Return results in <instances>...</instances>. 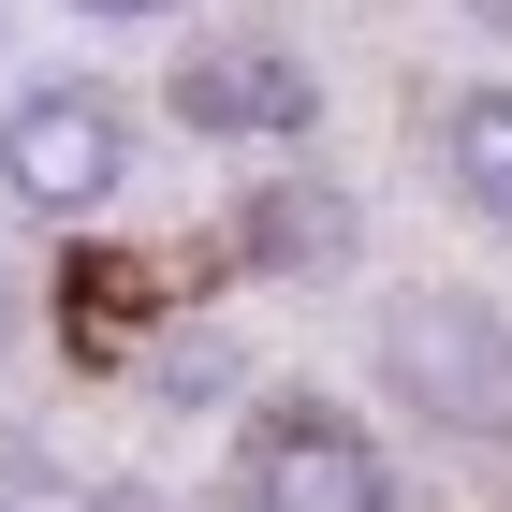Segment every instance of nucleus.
Returning a JSON list of instances; mask_svg holds the SVG:
<instances>
[{"label": "nucleus", "mask_w": 512, "mask_h": 512, "mask_svg": "<svg viewBox=\"0 0 512 512\" xmlns=\"http://www.w3.org/2000/svg\"><path fill=\"white\" fill-rule=\"evenodd\" d=\"M74 512H161V498H147V483H88Z\"/></svg>", "instance_id": "nucleus-7"}, {"label": "nucleus", "mask_w": 512, "mask_h": 512, "mask_svg": "<svg viewBox=\"0 0 512 512\" xmlns=\"http://www.w3.org/2000/svg\"><path fill=\"white\" fill-rule=\"evenodd\" d=\"M118 176H132V132H118V103L103 88H15L0 103V191L15 205H44V220H88V205H118Z\"/></svg>", "instance_id": "nucleus-3"}, {"label": "nucleus", "mask_w": 512, "mask_h": 512, "mask_svg": "<svg viewBox=\"0 0 512 512\" xmlns=\"http://www.w3.org/2000/svg\"><path fill=\"white\" fill-rule=\"evenodd\" d=\"M74 15H118V30H132V15H191V0H74Z\"/></svg>", "instance_id": "nucleus-8"}, {"label": "nucleus", "mask_w": 512, "mask_h": 512, "mask_svg": "<svg viewBox=\"0 0 512 512\" xmlns=\"http://www.w3.org/2000/svg\"><path fill=\"white\" fill-rule=\"evenodd\" d=\"M366 366L425 439H512V308L469 278H410L366 322Z\"/></svg>", "instance_id": "nucleus-1"}, {"label": "nucleus", "mask_w": 512, "mask_h": 512, "mask_svg": "<svg viewBox=\"0 0 512 512\" xmlns=\"http://www.w3.org/2000/svg\"><path fill=\"white\" fill-rule=\"evenodd\" d=\"M469 15H483V30H512V0H469Z\"/></svg>", "instance_id": "nucleus-10"}, {"label": "nucleus", "mask_w": 512, "mask_h": 512, "mask_svg": "<svg viewBox=\"0 0 512 512\" xmlns=\"http://www.w3.org/2000/svg\"><path fill=\"white\" fill-rule=\"evenodd\" d=\"M176 118L220 132V147H278V132L322 118V88H308V59H293V44L220 30V44H191V59H176Z\"/></svg>", "instance_id": "nucleus-4"}, {"label": "nucleus", "mask_w": 512, "mask_h": 512, "mask_svg": "<svg viewBox=\"0 0 512 512\" xmlns=\"http://www.w3.org/2000/svg\"><path fill=\"white\" fill-rule=\"evenodd\" d=\"M366 235V205L337 191V176H264V191H235V264L249 278H337Z\"/></svg>", "instance_id": "nucleus-5"}, {"label": "nucleus", "mask_w": 512, "mask_h": 512, "mask_svg": "<svg viewBox=\"0 0 512 512\" xmlns=\"http://www.w3.org/2000/svg\"><path fill=\"white\" fill-rule=\"evenodd\" d=\"M0 337H15V264H0Z\"/></svg>", "instance_id": "nucleus-9"}, {"label": "nucleus", "mask_w": 512, "mask_h": 512, "mask_svg": "<svg viewBox=\"0 0 512 512\" xmlns=\"http://www.w3.org/2000/svg\"><path fill=\"white\" fill-rule=\"evenodd\" d=\"M235 512H395V469L337 395H264L235 439Z\"/></svg>", "instance_id": "nucleus-2"}, {"label": "nucleus", "mask_w": 512, "mask_h": 512, "mask_svg": "<svg viewBox=\"0 0 512 512\" xmlns=\"http://www.w3.org/2000/svg\"><path fill=\"white\" fill-rule=\"evenodd\" d=\"M439 161H454V205L512 235V88H454V118H439Z\"/></svg>", "instance_id": "nucleus-6"}]
</instances>
